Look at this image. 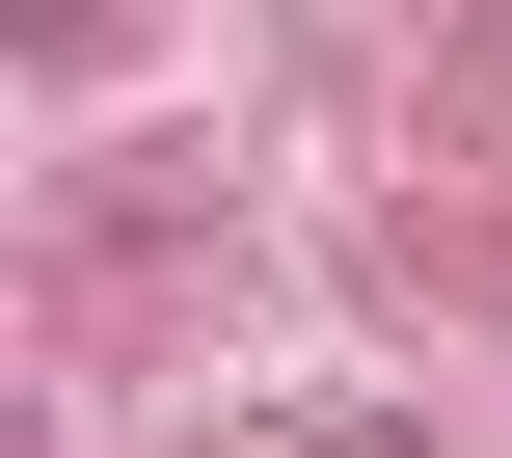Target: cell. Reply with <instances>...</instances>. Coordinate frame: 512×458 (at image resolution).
Masks as SVG:
<instances>
[{
	"label": "cell",
	"instance_id": "cell-1",
	"mask_svg": "<svg viewBox=\"0 0 512 458\" xmlns=\"http://www.w3.org/2000/svg\"><path fill=\"white\" fill-rule=\"evenodd\" d=\"M216 458H432V432H378V405H270V432H216Z\"/></svg>",
	"mask_w": 512,
	"mask_h": 458
}]
</instances>
